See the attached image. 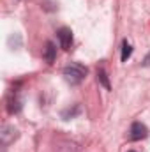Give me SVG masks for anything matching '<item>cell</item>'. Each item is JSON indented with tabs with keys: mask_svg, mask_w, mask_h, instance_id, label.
Listing matches in <instances>:
<instances>
[{
	"mask_svg": "<svg viewBox=\"0 0 150 152\" xmlns=\"http://www.w3.org/2000/svg\"><path fill=\"white\" fill-rule=\"evenodd\" d=\"M87 76V67L81 64H69L64 67V78L67 80V83L71 85H78L85 80Z\"/></svg>",
	"mask_w": 150,
	"mask_h": 152,
	"instance_id": "obj_1",
	"label": "cell"
},
{
	"mask_svg": "<svg viewBox=\"0 0 150 152\" xmlns=\"http://www.w3.org/2000/svg\"><path fill=\"white\" fill-rule=\"evenodd\" d=\"M97 76H99V80H101V83L106 87V88H110V81H108V76H106V71L104 69H99L97 71Z\"/></svg>",
	"mask_w": 150,
	"mask_h": 152,
	"instance_id": "obj_6",
	"label": "cell"
},
{
	"mask_svg": "<svg viewBox=\"0 0 150 152\" xmlns=\"http://www.w3.org/2000/svg\"><path fill=\"white\" fill-rule=\"evenodd\" d=\"M147 136H149V129H147V126H145V124H141V122H134V124L131 126L129 140L138 142V140H143V138H147Z\"/></svg>",
	"mask_w": 150,
	"mask_h": 152,
	"instance_id": "obj_2",
	"label": "cell"
},
{
	"mask_svg": "<svg viewBox=\"0 0 150 152\" xmlns=\"http://www.w3.org/2000/svg\"><path fill=\"white\" fill-rule=\"evenodd\" d=\"M131 53H133L131 44H129L127 41H124V42H122V62H125V60L131 57Z\"/></svg>",
	"mask_w": 150,
	"mask_h": 152,
	"instance_id": "obj_5",
	"label": "cell"
},
{
	"mask_svg": "<svg viewBox=\"0 0 150 152\" xmlns=\"http://www.w3.org/2000/svg\"><path fill=\"white\" fill-rule=\"evenodd\" d=\"M55 57H57V48H55L53 42H48V44H46V51H44V60H46L48 64H53Z\"/></svg>",
	"mask_w": 150,
	"mask_h": 152,
	"instance_id": "obj_4",
	"label": "cell"
},
{
	"mask_svg": "<svg viewBox=\"0 0 150 152\" xmlns=\"http://www.w3.org/2000/svg\"><path fill=\"white\" fill-rule=\"evenodd\" d=\"M129 152H134V151H129Z\"/></svg>",
	"mask_w": 150,
	"mask_h": 152,
	"instance_id": "obj_8",
	"label": "cell"
},
{
	"mask_svg": "<svg viewBox=\"0 0 150 152\" xmlns=\"http://www.w3.org/2000/svg\"><path fill=\"white\" fill-rule=\"evenodd\" d=\"M143 66H145V67H149V66H150V53L145 57V60H143Z\"/></svg>",
	"mask_w": 150,
	"mask_h": 152,
	"instance_id": "obj_7",
	"label": "cell"
},
{
	"mask_svg": "<svg viewBox=\"0 0 150 152\" xmlns=\"http://www.w3.org/2000/svg\"><path fill=\"white\" fill-rule=\"evenodd\" d=\"M57 36H58V42H60V46L64 50H71V46H73V32H71V28L62 27Z\"/></svg>",
	"mask_w": 150,
	"mask_h": 152,
	"instance_id": "obj_3",
	"label": "cell"
}]
</instances>
